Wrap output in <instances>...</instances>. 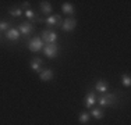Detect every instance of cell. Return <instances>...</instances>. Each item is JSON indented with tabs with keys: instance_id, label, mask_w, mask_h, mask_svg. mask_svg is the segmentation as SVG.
<instances>
[{
	"instance_id": "6da1fadb",
	"label": "cell",
	"mask_w": 131,
	"mask_h": 125,
	"mask_svg": "<svg viewBox=\"0 0 131 125\" xmlns=\"http://www.w3.org/2000/svg\"><path fill=\"white\" fill-rule=\"evenodd\" d=\"M96 103H99L101 107H110V106L117 103V96L114 93H103V95H101V97L96 100Z\"/></svg>"
},
{
	"instance_id": "7a4b0ae2",
	"label": "cell",
	"mask_w": 131,
	"mask_h": 125,
	"mask_svg": "<svg viewBox=\"0 0 131 125\" xmlns=\"http://www.w3.org/2000/svg\"><path fill=\"white\" fill-rule=\"evenodd\" d=\"M59 50H60L59 45H56V43H46V45L43 46L42 52L48 58H56L59 54Z\"/></svg>"
},
{
	"instance_id": "3957f363",
	"label": "cell",
	"mask_w": 131,
	"mask_h": 125,
	"mask_svg": "<svg viewBox=\"0 0 131 125\" xmlns=\"http://www.w3.org/2000/svg\"><path fill=\"white\" fill-rule=\"evenodd\" d=\"M40 39L42 40H45V43H56V40H57V32L56 31H53V29H43L42 31V33H40Z\"/></svg>"
},
{
	"instance_id": "277c9868",
	"label": "cell",
	"mask_w": 131,
	"mask_h": 125,
	"mask_svg": "<svg viewBox=\"0 0 131 125\" xmlns=\"http://www.w3.org/2000/svg\"><path fill=\"white\" fill-rule=\"evenodd\" d=\"M45 24L49 27V29H52V28H61V24H63V20H61L60 15H49L48 18L45 20Z\"/></svg>"
},
{
	"instance_id": "5b68a950",
	"label": "cell",
	"mask_w": 131,
	"mask_h": 125,
	"mask_svg": "<svg viewBox=\"0 0 131 125\" xmlns=\"http://www.w3.org/2000/svg\"><path fill=\"white\" fill-rule=\"evenodd\" d=\"M43 40L40 38H32V39L28 40V49L31 52H40L43 49Z\"/></svg>"
},
{
	"instance_id": "8992f818",
	"label": "cell",
	"mask_w": 131,
	"mask_h": 125,
	"mask_svg": "<svg viewBox=\"0 0 131 125\" xmlns=\"http://www.w3.org/2000/svg\"><path fill=\"white\" fill-rule=\"evenodd\" d=\"M18 31H20V33H23L24 36H29V35H32V33H34L35 27H34V24H31V22H28V21H25V22L20 24Z\"/></svg>"
},
{
	"instance_id": "52a82bcc",
	"label": "cell",
	"mask_w": 131,
	"mask_h": 125,
	"mask_svg": "<svg viewBox=\"0 0 131 125\" xmlns=\"http://www.w3.org/2000/svg\"><path fill=\"white\" fill-rule=\"evenodd\" d=\"M77 27V20L73 17L70 18H66L63 21V24H61V29L64 31V32H71V31H74Z\"/></svg>"
},
{
	"instance_id": "ba28073f",
	"label": "cell",
	"mask_w": 131,
	"mask_h": 125,
	"mask_svg": "<svg viewBox=\"0 0 131 125\" xmlns=\"http://www.w3.org/2000/svg\"><path fill=\"white\" fill-rule=\"evenodd\" d=\"M4 36H6V39L8 40V42H18V39H20V36H21V33H20V31L18 29H15V28H10V29H7L6 31V33H4Z\"/></svg>"
},
{
	"instance_id": "9c48e42d",
	"label": "cell",
	"mask_w": 131,
	"mask_h": 125,
	"mask_svg": "<svg viewBox=\"0 0 131 125\" xmlns=\"http://www.w3.org/2000/svg\"><path fill=\"white\" fill-rule=\"evenodd\" d=\"M29 65H31V70H34L35 72L40 74V71L43 70V60L39 57H34V58H31Z\"/></svg>"
},
{
	"instance_id": "30bf717a",
	"label": "cell",
	"mask_w": 131,
	"mask_h": 125,
	"mask_svg": "<svg viewBox=\"0 0 131 125\" xmlns=\"http://www.w3.org/2000/svg\"><path fill=\"white\" fill-rule=\"evenodd\" d=\"M24 15H25L29 21H32V22H45V20H43V18H39L38 14H36V11L32 10V8L25 10V11H24Z\"/></svg>"
},
{
	"instance_id": "8fae6325",
	"label": "cell",
	"mask_w": 131,
	"mask_h": 125,
	"mask_svg": "<svg viewBox=\"0 0 131 125\" xmlns=\"http://www.w3.org/2000/svg\"><path fill=\"white\" fill-rule=\"evenodd\" d=\"M96 103V96H95V92H88L84 99V104H85L86 108H91L93 107V104Z\"/></svg>"
},
{
	"instance_id": "7c38bea8",
	"label": "cell",
	"mask_w": 131,
	"mask_h": 125,
	"mask_svg": "<svg viewBox=\"0 0 131 125\" xmlns=\"http://www.w3.org/2000/svg\"><path fill=\"white\" fill-rule=\"evenodd\" d=\"M53 71L50 70V68H45V70L40 71L39 77H40V81H43V82H48V81H50L53 78Z\"/></svg>"
},
{
	"instance_id": "4fadbf2b",
	"label": "cell",
	"mask_w": 131,
	"mask_h": 125,
	"mask_svg": "<svg viewBox=\"0 0 131 125\" xmlns=\"http://www.w3.org/2000/svg\"><path fill=\"white\" fill-rule=\"evenodd\" d=\"M107 89H109V85L105 82V81H98V82L95 83V90L96 92H99L101 95H103V93L107 92Z\"/></svg>"
},
{
	"instance_id": "5bb4252c",
	"label": "cell",
	"mask_w": 131,
	"mask_h": 125,
	"mask_svg": "<svg viewBox=\"0 0 131 125\" xmlns=\"http://www.w3.org/2000/svg\"><path fill=\"white\" fill-rule=\"evenodd\" d=\"M91 117H93L95 120H102L103 118V115H105V112H103V110H102L101 107H95V108H92L91 110Z\"/></svg>"
},
{
	"instance_id": "9a60e30c",
	"label": "cell",
	"mask_w": 131,
	"mask_h": 125,
	"mask_svg": "<svg viewBox=\"0 0 131 125\" xmlns=\"http://www.w3.org/2000/svg\"><path fill=\"white\" fill-rule=\"evenodd\" d=\"M39 7L42 14H50L52 12V4L49 2H40L39 3Z\"/></svg>"
},
{
	"instance_id": "2e32d148",
	"label": "cell",
	"mask_w": 131,
	"mask_h": 125,
	"mask_svg": "<svg viewBox=\"0 0 131 125\" xmlns=\"http://www.w3.org/2000/svg\"><path fill=\"white\" fill-rule=\"evenodd\" d=\"M61 10H63L64 14H68V15H73L74 12H75V10H74V6L71 4V3H63Z\"/></svg>"
},
{
	"instance_id": "e0dca14e",
	"label": "cell",
	"mask_w": 131,
	"mask_h": 125,
	"mask_svg": "<svg viewBox=\"0 0 131 125\" xmlns=\"http://www.w3.org/2000/svg\"><path fill=\"white\" fill-rule=\"evenodd\" d=\"M78 120H80L81 124H86V122H89V120H91V114H89V112H86V111H82L80 114Z\"/></svg>"
},
{
	"instance_id": "ac0fdd59",
	"label": "cell",
	"mask_w": 131,
	"mask_h": 125,
	"mask_svg": "<svg viewBox=\"0 0 131 125\" xmlns=\"http://www.w3.org/2000/svg\"><path fill=\"white\" fill-rule=\"evenodd\" d=\"M8 12H10V15H13V17H20V15L24 14V10L21 7H11L10 10H8Z\"/></svg>"
},
{
	"instance_id": "d6986e66",
	"label": "cell",
	"mask_w": 131,
	"mask_h": 125,
	"mask_svg": "<svg viewBox=\"0 0 131 125\" xmlns=\"http://www.w3.org/2000/svg\"><path fill=\"white\" fill-rule=\"evenodd\" d=\"M121 83H123L124 86H127V88H130V86H131V78H130V75H128V74L121 75Z\"/></svg>"
},
{
	"instance_id": "ffe728a7",
	"label": "cell",
	"mask_w": 131,
	"mask_h": 125,
	"mask_svg": "<svg viewBox=\"0 0 131 125\" xmlns=\"http://www.w3.org/2000/svg\"><path fill=\"white\" fill-rule=\"evenodd\" d=\"M10 25H11V22H8V21H0V32L10 29Z\"/></svg>"
},
{
	"instance_id": "44dd1931",
	"label": "cell",
	"mask_w": 131,
	"mask_h": 125,
	"mask_svg": "<svg viewBox=\"0 0 131 125\" xmlns=\"http://www.w3.org/2000/svg\"><path fill=\"white\" fill-rule=\"evenodd\" d=\"M23 10H28V8H31V3L29 2H24L23 3V6H20Z\"/></svg>"
},
{
	"instance_id": "7402d4cb",
	"label": "cell",
	"mask_w": 131,
	"mask_h": 125,
	"mask_svg": "<svg viewBox=\"0 0 131 125\" xmlns=\"http://www.w3.org/2000/svg\"><path fill=\"white\" fill-rule=\"evenodd\" d=\"M0 40H2V32H0Z\"/></svg>"
}]
</instances>
